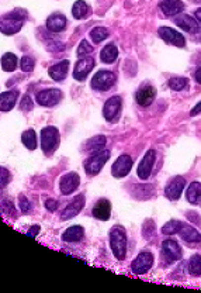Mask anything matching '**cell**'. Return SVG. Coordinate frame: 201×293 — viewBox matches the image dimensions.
Masks as SVG:
<instances>
[{"mask_svg": "<svg viewBox=\"0 0 201 293\" xmlns=\"http://www.w3.org/2000/svg\"><path fill=\"white\" fill-rule=\"evenodd\" d=\"M27 17L26 10L16 9L7 13L6 16L0 18V31L6 36H13L17 34L23 27V23Z\"/></svg>", "mask_w": 201, "mask_h": 293, "instance_id": "cell-1", "label": "cell"}, {"mask_svg": "<svg viewBox=\"0 0 201 293\" xmlns=\"http://www.w3.org/2000/svg\"><path fill=\"white\" fill-rule=\"evenodd\" d=\"M34 107V103H33V99L30 96H24L23 100H21V110L24 111H31Z\"/></svg>", "mask_w": 201, "mask_h": 293, "instance_id": "cell-40", "label": "cell"}, {"mask_svg": "<svg viewBox=\"0 0 201 293\" xmlns=\"http://www.w3.org/2000/svg\"><path fill=\"white\" fill-rule=\"evenodd\" d=\"M154 265V255L151 252H141L139 255L132 261L131 269L132 272L137 275L146 274Z\"/></svg>", "mask_w": 201, "mask_h": 293, "instance_id": "cell-6", "label": "cell"}, {"mask_svg": "<svg viewBox=\"0 0 201 293\" xmlns=\"http://www.w3.org/2000/svg\"><path fill=\"white\" fill-rule=\"evenodd\" d=\"M156 231V226L154 220H146L144 227H142V236L145 238H151Z\"/></svg>", "mask_w": 201, "mask_h": 293, "instance_id": "cell-36", "label": "cell"}, {"mask_svg": "<svg viewBox=\"0 0 201 293\" xmlns=\"http://www.w3.org/2000/svg\"><path fill=\"white\" fill-rule=\"evenodd\" d=\"M196 82L200 83V69H197V71H196Z\"/></svg>", "mask_w": 201, "mask_h": 293, "instance_id": "cell-45", "label": "cell"}, {"mask_svg": "<svg viewBox=\"0 0 201 293\" xmlns=\"http://www.w3.org/2000/svg\"><path fill=\"white\" fill-rule=\"evenodd\" d=\"M177 234L187 243H200V233L197 230L189 226V224H184L182 223L180 227H179V231Z\"/></svg>", "mask_w": 201, "mask_h": 293, "instance_id": "cell-23", "label": "cell"}, {"mask_svg": "<svg viewBox=\"0 0 201 293\" xmlns=\"http://www.w3.org/2000/svg\"><path fill=\"white\" fill-rule=\"evenodd\" d=\"M93 52V47L86 41V40H83L82 43H80V46L78 48V55L79 56H86V55H89Z\"/></svg>", "mask_w": 201, "mask_h": 293, "instance_id": "cell-38", "label": "cell"}, {"mask_svg": "<svg viewBox=\"0 0 201 293\" xmlns=\"http://www.w3.org/2000/svg\"><path fill=\"white\" fill-rule=\"evenodd\" d=\"M21 141H23V144L24 146L30 149V151H33V149H36L37 148V134L34 130H27V131H24L23 133V136H21Z\"/></svg>", "mask_w": 201, "mask_h": 293, "instance_id": "cell-30", "label": "cell"}, {"mask_svg": "<svg viewBox=\"0 0 201 293\" xmlns=\"http://www.w3.org/2000/svg\"><path fill=\"white\" fill-rule=\"evenodd\" d=\"M94 66V59L93 58H83L80 59L75 69H73V78L76 81H84L87 78V75L90 73V71Z\"/></svg>", "mask_w": 201, "mask_h": 293, "instance_id": "cell-15", "label": "cell"}, {"mask_svg": "<svg viewBox=\"0 0 201 293\" xmlns=\"http://www.w3.org/2000/svg\"><path fill=\"white\" fill-rule=\"evenodd\" d=\"M155 161L156 152L154 149H149L145 154V156H144V159L141 161L139 166H138V176H139L142 181H146V179L151 176V172H152V169H154Z\"/></svg>", "mask_w": 201, "mask_h": 293, "instance_id": "cell-10", "label": "cell"}, {"mask_svg": "<svg viewBox=\"0 0 201 293\" xmlns=\"http://www.w3.org/2000/svg\"><path fill=\"white\" fill-rule=\"evenodd\" d=\"M84 207V196L83 195H79V196H76L75 199H73L68 206H66V209L62 211V220H69L75 217V216H78L82 209Z\"/></svg>", "mask_w": 201, "mask_h": 293, "instance_id": "cell-18", "label": "cell"}, {"mask_svg": "<svg viewBox=\"0 0 201 293\" xmlns=\"http://www.w3.org/2000/svg\"><path fill=\"white\" fill-rule=\"evenodd\" d=\"M200 13H201L200 9H199V10H197V11H196V17H197V21L200 20Z\"/></svg>", "mask_w": 201, "mask_h": 293, "instance_id": "cell-46", "label": "cell"}, {"mask_svg": "<svg viewBox=\"0 0 201 293\" xmlns=\"http://www.w3.org/2000/svg\"><path fill=\"white\" fill-rule=\"evenodd\" d=\"M156 96V89L151 85H144L138 89L135 99H137L138 104L141 106H149L152 101L155 100Z\"/></svg>", "mask_w": 201, "mask_h": 293, "instance_id": "cell-16", "label": "cell"}, {"mask_svg": "<svg viewBox=\"0 0 201 293\" xmlns=\"http://www.w3.org/2000/svg\"><path fill=\"white\" fill-rule=\"evenodd\" d=\"M18 201H20V209H21V211L23 213H28L30 209H31V206H30V201L27 200V197L26 196H20Z\"/></svg>", "mask_w": 201, "mask_h": 293, "instance_id": "cell-41", "label": "cell"}, {"mask_svg": "<svg viewBox=\"0 0 201 293\" xmlns=\"http://www.w3.org/2000/svg\"><path fill=\"white\" fill-rule=\"evenodd\" d=\"M200 182H193L192 185L189 186L187 193H186L187 200L190 201L192 204H194V206H199V204H200Z\"/></svg>", "mask_w": 201, "mask_h": 293, "instance_id": "cell-27", "label": "cell"}, {"mask_svg": "<svg viewBox=\"0 0 201 293\" xmlns=\"http://www.w3.org/2000/svg\"><path fill=\"white\" fill-rule=\"evenodd\" d=\"M34 59L31 58V56H23L21 58V62H20V66H21V69L24 71V72H31L33 69H34Z\"/></svg>", "mask_w": 201, "mask_h": 293, "instance_id": "cell-37", "label": "cell"}, {"mask_svg": "<svg viewBox=\"0 0 201 293\" xmlns=\"http://www.w3.org/2000/svg\"><path fill=\"white\" fill-rule=\"evenodd\" d=\"M18 92L17 91H9L4 92L0 95V110L1 111H10L14 107L16 101H17Z\"/></svg>", "mask_w": 201, "mask_h": 293, "instance_id": "cell-24", "label": "cell"}, {"mask_svg": "<svg viewBox=\"0 0 201 293\" xmlns=\"http://www.w3.org/2000/svg\"><path fill=\"white\" fill-rule=\"evenodd\" d=\"M0 62H1L3 71L13 72L16 69V66H17V56L14 54H11V52H7V54H4L1 56V61Z\"/></svg>", "mask_w": 201, "mask_h": 293, "instance_id": "cell-28", "label": "cell"}, {"mask_svg": "<svg viewBox=\"0 0 201 293\" xmlns=\"http://www.w3.org/2000/svg\"><path fill=\"white\" fill-rule=\"evenodd\" d=\"M121 98L120 96H113L109 100L104 103L103 107V116L107 121H116L119 119L120 113H121Z\"/></svg>", "mask_w": 201, "mask_h": 293, "instance_id": "cell-9", "label": "cell"}, {"mask_svg": "<svg viewBox=\"0 0 201 293\" xmlns=\"http://www.w3.org/2000/svg\"><path fill=\"white\" fill-rule=\"evenodd\" d=\"M189 272L194 276H200L201 274V262H200V254H196L192 256L190 262H189Z\"/></svg>", "mask_w": 201, "mask_h": 293, "instance_id": "cell-33", "label": "cell"}, {"mask_svg": "<svg viewBox=\"0 0 201 293\" xmlns=\"http://www.w3.org/2000/svg\"><path fill=\"white\" fill-rule=\"evenodd\" d=\"M80 185V178L79 175L75 172H69V174L64 175L59 181V189L64 195H71L75 192Z\"/></svg>", "mask_w": 201, "mask_h": 293, "instance_id": "cell-13", "label": "cell"}, {"mask_svg": "<svg viewBox=\"0 0 201 293\" xmlns=\"http://www.w3.org/2000/svg\"><path fill=\"white\" fill-rule=\"evenodd\" d=\"M132 168V159L129 155H121L119 156V159L114 162L113 168H111V174L114 175L116 178H124L129 174Z\"/></svg>", "mask_w": 201, "mask_h": 293, "instance_id": "cell-14", "label": "cell"}, {"mask_svg": "<svg viewBox=\"0 0 201 293\" xmlns=\"http://www.w3.org/2000/svg\"><path fill=\"white\" fill-rule=\"evenodd\" d=\"M38 233H40V226H33V227L27 231V236L28 237H37Z\"/></svg>", "mask_w": 201, "mask_h": 293, "instance_id": "cell-43", "label": "cell"}, {"mask_svg": "<svg viewBox=\"0 0 201 293\" xmlns=\"http://www.w3.org/2000/svg\"><path fill=\"white\" fill-rule=\"evenodd\" d=\"M87 13H89V6L86 4V1H83V0H78V1L73 4L72 14H73V17L76 18V20L84 18L86 16H87Z\"/></svg>", "mask_w": 201, "mask_h": 293, "instance_id": "cell-31", "label": "cell"}, {"mask_svg": "<svg viewBox=\"0 0 201 293\" xmlns=\"http://www.w3.org/2000/svg\"><path fill=\"white\" fill-rule=\"evenodd\" d=\"M158 34H159V37H161L163 41H166L167 44H172V46L179 47V48H183V47L186 46L184 37H183L179 31H176L174 28L159 27Z\"/></svg>", "mask_w": 201, "mask_h": 293, "instance_id": "cell-7", "label": "cell"}, {"mask_svg": "<svg viewBox=\"0 0 201 293\" xmlns=\"http://www.w3.org/2000/svg\"><path fill=\"white\" fill-rule=\"evenodd\" d=\"M104 146H106V137L97 136L84 143V151H99V149H103Z\"/></svg>", "mask_w": 201, "mask_h": 293, "instance_id": "cell-29", "label": "cell"}, {"mask_svg": "<svg viewBox=\"0 0 201 293\" xmlns=\"http://www.w3.org/2000/svg\"><path fill=\"white\" fill-rule=\"evenodd\" d=\"M110 158L109 149H99L94 155H91L86 162H84V171L89 176H94L101 171V168L107 164Z\"/></svg>", "mask_w": 201, "mask_h": 293, "instance_id": "cell-3", "label": "cell"}, {"mask_svg": "<svg viewBox=\"0 0 201 293\" xmlns=\"http://www.w3.org/2000/svg\"><path fill=\"white\" fill-rule=\"evenodd\" d=\"M93 216L97 220L107 221L111 216V204L107 199H100L93 207Z\"/></svg>", "mask_w": 201, "mask_h": 293, "instance_id": "cell-19", "label": "cell"}, {"mask_svg": "<svg viewBox=\"0 0 201 293\" xmlns=\"http://www.w3.org/2000/svg\"><path fill=\"white\" fill-rule=\"evenodd\" d=\"M117 56H119V48L114 44H109L101 49L100 58L101 61L106 62V64H113L117 59Z\"/></svg>", "mask_w": 201, "mask_h": 293, "instance_id": "cell-26", "label": "cell"}, {"mask_svg": "<svg viewBox=\"0 0 201 293\" xmlns=\"http://www.w3.org/2000/svg\"><path fill=\"white\" fill-rule=\"evenodd\" d=\"M180 224H182L180 221H177V220H172V221L166 223L163 227H162V233H163L164 236H173V234H177Z\"/></svg>", "mask_w": 201, "mask_h": 293, "instance_id": "cell-34", "label": "cell"}, {"mask_svg": "<svg viewBox=\"0 0 201 293\" xmlns=\"http://www.w3.org/2000/svg\"><path fill=\"white\" fill-rule=\"evenodd\" d=\"M167 85L173 91H182V89L186 88V85H187V79L186 78H173V79H169Z\"/></svg>", "mask_w": 201, "mask_h": 293, "instance_id": "cell-35", "label": "cell"}, {"mask_svg": "<svg viewBox=\"0 0 201 293\" xmlns=\"http://www.w3.org/2000/svg\"><path fill=\"white\" fill-rule=\"evenodd\" d=\"M62 93L59 89H45V91L38 92L37 95V101L41 106H46V107H52L55 104H58V101L61 100Z\"/></svg>", "mask_w": 201, "mask_h": 293, "instance_id": "cell-11", "label": "cell"}, {"mask_svg": "<svg viewBox=\"0 0 201 293\" xmlns=\"http://www.w3.org/2000/svg\"><path fill=\"white\" fill-rule=\"evenodd\" d=\"M110 247L117 259H124L127 254V233L121 226H116L110 231Z\"/></svg>", "mask_w": 201, "mask_h": 293, "instance_id": "cell-2", "label": "cell"}, {"mask_svg": "<svg viewBox=\"0 0 201 293\" xmlns=\"http://www.w3.org/2000/svg\"><path fill=\"white\" fill-rule=\"evenodd\" d=\"M117 81L114 72L110 71H99L91 78V89L94 91H107Z\"/></svg>", "mask_w": 201, "mask_h": 293, "instance_id": "cell-5", "label": "cell"}, {"mask_svg": "<svg viewBox=\"0 0 201 293\" xmlns=\"http://www.w3.org/2000/svg\"><path fill=\"white\" fill-rule=\"evenodd\" d=\"M83 237H84V230H83L82 226L69 227L62 234V238H64V241H66V243H78V241L83 240Z\"/></svg>", "mask_w": 201, "mask_h": 293, "instance_id": "cell-25", "label": "cell"}, {"mask_svg": "<svg viewBox=\"0 0 201 293\" xmlns=\"http://www.w3.org/2000/svg\"><path fill=\"white\" fill-rule=\"evenodd\" d=\"M59 146V131L56 127H45L41 131V148L44 154L49 155Z\"/></svg>", "mask_w": 201, "mask_h": 293, "instance_id": "cell-4", "label": "cell"}, {"mask_svg": "<svg viewBox=\"0 0 201 293\" xmlns=\"http://www.w3.org/2000/svg\"><path fill=\"white\" fill-rule=\"evenodd\" d=\"M162 252H163L164 261L167 264H173L176 261H179L183 255L180 245L174 240H166V241H163V244H162Z\"/></svg>", "mask_w": 201, "mask_h": 293, "instance_id": "cell-8", "label": "cell"}, {"mask_svg": "<svg viewBox=\"0 0 201 293\" xmlns=\"http://www.w3.org/2000/svg\"><path fill=\"white\" fill-rule=\"evenodd\" d=\"M199 113H200V103H197V104H196V107L192 110V113H190V114H192V116H199Z\"/></svg>", "mask_w": 201, "mask_h": 293, "instance_id": "cell-44", "label": "cell"}, {"mask_svg": "<svg viewBox=\"0 0 201 293\" xmlns=\"http://www.w3.org/2000/svg\"><path fill=\"white\" fill-rule=\"evenodd\" d=\"M184 186H186L184 178H182V176H176V178H173L170 182L166 185V188H164V195H166V197L170 199V200H177V199L182 196Z\"/></svg>", "mask_w": 201, "mask_h": 293, "instance_id": "cell-12", "label": "cell"}, {"mask_svg": "<svg viewBox=\"0 0 201 293\" xmlns=\"http://www.w3.org/2000/svg\"><path fill=\"white\" fill-rule=\"evenodd\" d=\"M10 181V172L6 169V168H3V166H0V186H6Z\"/></svg>", "mask_w": 201, "mask_h": 293, "instance_id": "cell-39", "label": "cell"}, {"mask_svg": "<svg viewBox=\"0 0 201 293\" xmlns=\"http://www.w3.org/2000/svg\"><path fill=\"white\" fill-rule=\"evenodd\" d=\"M90 37L91 40H93V43L99 44V43H101L103 40H106V38L109 37V30L104 27L93 28L90 31Z\"/></svg>", "mask_w": 201, "mask_h": 293, "instance_id": "cell-32", "label": "cell"}, {"mask_svg": "<svg viewBox=\"0 0 201 293\" xmlns=\"http://www.w3.org/2000/svg\"><path fill=\"white\" fill-rule=\"evenodd\" d=\"M45 207H46V210L55 211L56 209H58V201L54 200V199H48V200L45 201Z\"/></svg>", "mask_w": 201, "mask_h": 293, "instance_id": "cell-42", "label": "cell"}, {"mask_svg": "<svg viewBox=\"0 0 201 293\" xmlns=\"http://www.w3.org/2000/svg\"><path fill=\"white\" fill-rule=\"evenodd\" d=\"M46 28L52 33H61L66 28V17L64 14L55 13L46 18Z\"/></svg>", "mask_w": 201, "mask_h": 293, "instance_id": "cell-20", "label": "cell"}, {"mask_svg": "<svg viewBox=\"0 0 201 293\" xmlns=\"http://www.w3.org/2000/svg\"><path fill=\"white\" fill-rule=\"evenodd\" d=\"M174 21H176V24L182 28V30L190 33V34H197V33L200 31V24H199V21H196V20H194L192 16H189V14H182V13H180V16H177Z\"/></svg>", "mask_w": 201, "mask_h": 293, "instance_id": "cell-17", "label": "cell"}, {"mask_svg": "<svg viewBox=\"0 0 201 293\" xmlns=\"http://www.w3.org/2000/svg\"><path fill=\"white\" fill-rule=\"evenodd\" d=\"M68 69H69V61H61V62H58V64L52 65L51 68H49V76L54 79V81H64L65 78H66V75H68Z\"/></svg>", "mask_w": 201, "mask_h": 293, "instance_id": "cell-22", "label": "cell"}, {"mask_svg": "<svg viewBox=\"0 0 201 293\" xmlns=\"http://www.w3.org/2000/svg\"><path fill=\"white\" fill-rule=\"evenodd\" d=\"M184 9V4L180 0H163L161 1V10L166 16H177Z\"/></svg>", "mask_w": 201, "mask_h": 293, "instance_id": "cell-21", "label": "cell"}]
</instances>
